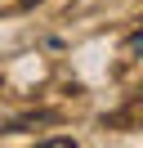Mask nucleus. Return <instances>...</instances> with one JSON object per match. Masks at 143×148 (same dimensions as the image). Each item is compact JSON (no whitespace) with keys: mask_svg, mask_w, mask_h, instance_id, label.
<instances>
[{"mask_svg":"<svg viewBox=\"0 0 143 148\" xmlns=\"http://www.w3.org/2000/svg\"><path fill=\"white\" fill-rule=\"evenodd\" d=\"M36 5H40V0H18V9H36Z\"/></svg>","mask_w":143,"mask_h":148,"instance_id":"2","label":"nucleus"},{"mask_svg":"<svg viewBox=\"0 0 143 148\" xmlns=\"http://www.w3.org/2000/svg\"><path fill=\"white\" fill-rule=\"evenodd\" d=\"M103 126H116V130H134V126H143V90L134 94V99L125 103L121 112H107V117H103Z\"/></svg>","mask_w":143,"mask_h":148,"instance_id":"1","label":"nucleus"}]
</instances>
